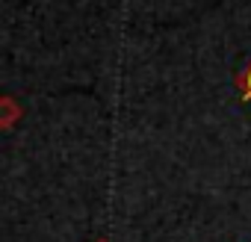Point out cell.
<instances>
[{"label":"cell","instance_id":"1","mask_svg":"<svg viewBox=\"0 0 251 242\" xmlns=\"http://www.w3.org/2000/svg\"><path fill=\"white\" fill-rule=\"evenodd\" d=\"M242 92H245V97H251V68H248V74L242 77Z\"/></svg>","mask_w":251,"mask_h":242},{"label":"cell","instance_id":"2","mask_svg":"<svg viewBox=\"0 0 251 242\" xmlns=\"http://www.w3.org/2000/svg\"><path fill=\"white\" fill-rule=\"evenodd\" d=\"M95 242H109V239H95Z\"/></svg>","mask_w":251,"mask_h":242}]
</instances>
